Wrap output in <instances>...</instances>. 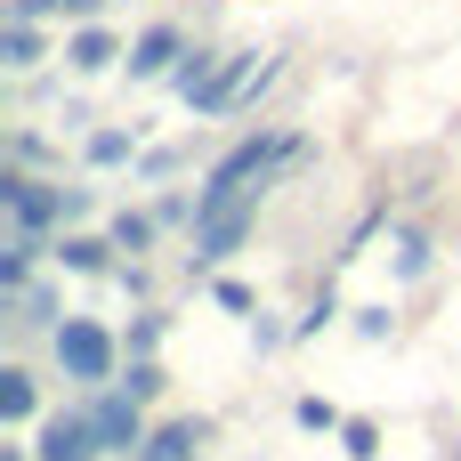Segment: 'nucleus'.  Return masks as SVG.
<instances>
[{"mask_svg": "<svg viewBox=\"0 0 461 461\" xmlns=\"http://www.w3.org/2000/svg\"><path fill=\"white\" fill-rule=\"evenodd\" d=\"M32 413H41V381H32L24 365H8V373H0V421H8V429H24Z\"/></svg>", "mask_w": 461, "mask_h": 461, "instance_id": "obj_13", "label": "nucleus"}, {"mask_svg": "<svg viewBox=\"0 0 461 461\" xmlns=\"http://www.w3.org/2000/svg\"><path fill=\"white\" fill-rule=\"evenodd\" d=\"M49 348H57V373H65L73 389H113V381H122V365H130L122 332H113V324H97V316H65V324L49 332Z\"/></svg>", "mask_w": 461, "mask_h": 461, "instance_id": "obj_2", "label": "nucleus"}, {"mask_svg": "<svg viewBox=\"0 0 461 461\" xmlns=\"http://www.w3.org/2000/svg\"><path fill=\"white\" fill-rule=\"evenodd\" d=\"M122 348H130V357H154V348H162V316H138V324L122 332Z\"/></svg>", "mask_w": 461, "mask_h": 461, "instance_id": "obj_19", "label": "nucleus"}, {"mask_svg": "<svg viewBox=\"0 0 461 461\" xmlns=\"http://www.w3.org/2000/svg\"><path fill=\"white\" fill-rule=\"evenodd\" d=\"M178 65H186V32L178 24H146L130 41V81H170Z\"/></svg>", "mask_w": 461, "mask_h": 461, "instance_id": "obj_7", "label": "nucleus"}, {"mask_svg": "<svg viewBox=\"0 0 461 461\" xmlns=\"http://www.w3.org/2000/svg\"><path fill=\"white\" fill-rule=\"evenodd\" d=\"M397 276H429V235H397Z\"/></svg>", "mask_w": 461, "mask_h": 461, "instance_id": "obj_17", "label": "nucleus"}, {"mask_svg": "<svg viewBox=\"0 0 461 461\" xmlns=\"http://www.w3.org/2000/svg\"><path fill=\"white\" fill-rule=\"evenodd\" d=\"M292 162H308V138H292V130H259V138H243L235 154H219V162H211V178L194 186V211L267 203V186H276Z\"/></svg>", "mask_w": 461, "mask_h": 461, "instance_id": "obj_1", "label": "nucleus"}, {"mask_svg": "<svg viewBox=\"0 0 461 461\" xmlns=\"http://www.w3.org/2000/svg\"><path fill=\"white\" fill-rule=\"evenodd\" d=\"M0 300H8V324H16V332H57V324H65V308L49 300V284H16V292H0Z\"/></svg>", "mask_w": 461, "mask_h": 461, "instance_id": "obj_10", "label": "nucleus"}, {"mask_svg": "<svg viewBox=\"0 0 461 461\" xmlns=\"http://www.w3.org/2000/svg\"><path fill=\"white\" fill-rule=\"evenodd\" d=\"M81 413H89V429H97V446H105V454L138 461V446H146V405H138L122 381H113V389H89V405H81Z\"/></svg>", "mask_w": 461, "mask_h": 461, "instance_id": "obj_5", "label": "nucleus"}, {"mask_svg": "<svg viewBox=\"0 0 461 461\" xmlns=\"http://www.w3.org/2000/svg\"><path fill=\"white\" fill-rule=\"evenodd\" d=\"M32 461H105V446H97L89 413H49L32 438Z\"/></svg>", "mask_w": 461, "mask_h": 461, "instance_id": "obj_6", "label": "nucleus"}, {"mask_svg": "<svg viewBox=\"0 0 461 461\" xmlns=\"http://www.w3.org/2000/svg\"><path fill=\"white\" fill-rule=\"evenodd\" d=\"M211 292H219V308H235V316H251V284H235V276H219Z\"/></svg>", "mask_w": 461, "mask_h": 461, "instance_id": "obj_21", "label": "nucleus"}, {"mask_svg": "<svg viewBox=\"0 0 461 461\" xmlns=\"http://www.w3.org/2000/svg\"><path fill=\"white\" fill-rule=\"evenodd\" d=\"M113 251H122L113 235H57V251H49V259H57L65 276H113V267H122Z\"/></svg>", "mask_w": 461, "mask_h": 461, "instance_id": "obj_9", "label": "nucleus"}, {"mask_svg": "<svg viewBox=\"0 0 461 461\" xmlns=\"http://www.w3.org/2000/svg\"><path fill=\"white\" fill-rule=\"evenodd\" d=\"M113 57H130L113 24H73V32H65V65H73V73H105Z\"/></svg>", "mask_w": 461, "mask_h": 461, "instance_id": "obj_8", "label": "nucleus"}, {"mask_svg": "<svg viewBox=\"0 0 461 461\" xmlns=\"http://www.w3.org/2000/svg\"><path fill=\"white\" fill-rule=\"evenodd\" d=\"M97 170H122L130 154H138V130H89V146H81Z\"/></svg>", "mask_w": 461, "mask_h": 461, "instance_id": "obj_14", "label": "nucleus"}, {"mask_svg": "<svg viewBox=\"0 0 461 461\" xmlns=\"http://www.w3.org/2000/svg\"><path fill=\"white\" fill-rule=\"evenodd\" d=\"M41 57H49V41H41V24H24V16H8V24H0V65H8V73H32Z\"/></svg>", "mask_w": 461, "mask_h": 461, "instance_id": "obj_12", "label": "nucleus"}, {"mask_svg": "<svg viewBox=\"0 0 461 461\" xmlns=\"http://www.w3.org/2000/svg\"><path fill=\"white\" fill-rule=\"evenodd\" d=\"M292 421H300V429H340V405H332V397H300Z\"/></svg>", "mask_w": 461, "mask_h": 461, "instance_id": "obj_18", "label": "nucleus"}, {"mask_svg": "<svg viewBox=\"0 0 461 461\" xmlns=\"http://www.w3.org/2000/svg\"><path fill=\"white\" fill-rule=\"evenodd\" d=\"M8 154H16V162H41V154H49V138H32V130H16V138H8Z\"/></svg>", "mask_w": 461, "mask_h": 461, "instance_id": "obj_22", "label": "nucleus"}, {"mask_svg": "<svg viewBox=\"0 0 461 461\" xmlns=\"http://www.w3.org/2000/svg\"><path fill=\"white\" fill-rule=\"evenodd\" d=\"M154 227H162L154 211H113V227H105V235H113L130 259H138V251H154Z\"/></svg>", "mask_w": 461, "mask_h": 461, "instance_id": "obj_15", "label": "nucleus"}, {"mask_svg": "<svg viewBox=\"0 0 461 461\" xmlns=\"http://www.w3.org/2000/svg\"><path fill=\"white\" fill-rule=\"evenodd\" d=\"M0 203H8V227H32V235L73 227V186H49V178H32V170H8V178H0Z\"/></svg>", "mask_w": 461, "mask_h": 461, "instance_id": "obj_3", "label": "nucleus"}, {"mask_svg": "<svg viewBox=\"0 0 461 461\" xmlns=\"http://www.w3.org/2000/svg\"><path fill=\"white\" fill-rule=\"evenodd\" d=\"M357 332L365 340H389V308H357Z\"/></svg>", "mask_w": 461, "mask_h": 461, "instance_id": "obj_23", "label": "nucleus"}, {"mask_svg": "<svg viewBox=\"0 0 461 461\" xmlns=\"http://www.w3.org/2000/svg\"><path fill=\"white\" fill-rule=\"evenodd\" d=\"M122 389H130V397H138V405H154V397H162V389H170V373H162V365H154V357H130V365H122Z\"/></svg>", "mask_w": 461, "mask_h": 461, "instance_id": "obj_16", "label": "nucleus"}, {"mask_svg": "<svg viewBox=\"0 0 461 461\" xmlns=\"http://www.w3.org/2000/svg\"><path fill=\"white\" fill-rule=\"evenodd\" d=\"M194 446H203V421H162V429H146L138 461H194Z\"/></svg>", "mask_w": 461, "mask_h": 461, "instance_id": "obj_11", "label": "nucleus"}, {"mask_svg": "<svg viewBox=\"0 0 461 461\" xmlns=\"http://www.w3.org/2000/svg\"><path fill=\"white\" fill-rule=\"evenodd\" d=\"M259 227V203H227V211H194V251H186V267L194 276H219L235 251H243V235Z\"/></svg>", "mask_w": 461, "mask_h": 461, "instance_id": "obj_4", "label": "nucleus"}, {"mask_svg": "<svg viewBox=\"0 0 461 461\" xmlns=\"http://www.w3.org/2000/svg\"><path fill=\"white\" fill-rule=\"evenodd\" d=\"M340 438H348L357 461H381V429H373V421H340Z\"/></svg>", "mask_w": 461, "mask_h": 461, "instance_id": "obj_20", "label": "nucleus"}]
</instances>
